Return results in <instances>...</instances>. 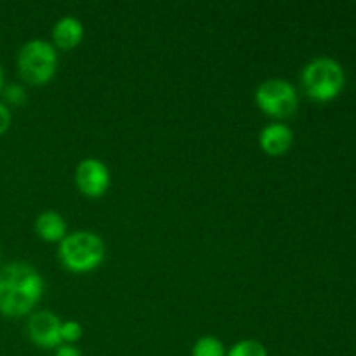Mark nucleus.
Returning a JSON list of instances; mask_svg holds the SVG:
<instances>
[{
  "mask_svg": "<svg viewBox=\"0 0 356 356\" xmlns=\"http://www.w3.org/2000/svg\"><path fill=\"white\" fill-rule=\"evenodd\" d=\"M44 294V278L28 263H10L0 270V313L9 318L28 315Z\"/></svg>",
  "mask_w": 356,
  "mask_h": 356,
  "instance_id": "1",
  "label": "nucleus"
},
{
  "mask_svg": "<svg viewBox=\"0 0 356 356\" xmlns=\"http://www.w3.org/2000/svg\"><path fill=\"white\" fill-rule=\"evenodd\" d=\"M59 261L72 273H89L101 266L106 247L99 235L92 232L68 233L58 250Z\"/></svg>",
  "mask_w": 356,
  "mask_h": 356,
  "instance_id": "2",
  "label": "nucleus"
},
{
  "mask_svg": "<svg viewBox=\"0 0 356 356\" xmlns=\"http://www.w3.org/2000/svg\"><path fill=\"white\" fill-rule=\"evenodd\" d=\"M301 82L309 99L316 103H329L344 89L346 75L336 59L320 56L302 68Z\"/></svg>",
  "mask_w": 356,
  "mask_h": 356,
  "instance_id": "3",
  "label": "nucleus"
},
{
  "mask_svg": "<svg viewBox=\"0 0 356 356\" xmlns=\"http://www.w3.org/2000/svg\"><path fill=\"white\" fill-rule=\"evenodd\" d=\"M58 70V54L51 42L31 38L17 52V72L30 86H45Z\"/></svg>",
  "mask_w": 356,
  "mask_h": 356,
  "instance_id": "4",
  "label": "nucleus"
},
{
  "mask_svg": "<svg viewBox=\"0 0 356 356\" xmlns=\"http://www.w3.org/2000/svg\"><path fill=\"white\" fill-rule=\"evenodd\" d=\"M256 104L271 118H289L298 111V90L284 79H268L256 89Z\"/></svg>",
  "mask_w": 356,
  "mask_h": 356,
  "instance_id": "5",
  "label": "nucleus"
},
{
  "mask_svg": "<svg viewBox=\"0 0 356 356\" xmlns=\"http://www.w3.org/2000/svg\"><path fill=\"white\" fill-rule=\"evenodd\" d=\"M110 170L97 159H86L76 165L75 184L87 198H101L110 188Z\"/></svg>",
  "mask_w": 356,
  "mask_h": 356,
  "instance_id": "6",
  "label": "nucleus"
},
{
  "mask_svg": "<svg viewBox=\"0 0 356 356\" xmlns=\"http://www.w3.org/2000/svg\"><path fill=\"white\" fill-rule=\"evenodd\" d=\"M63 322L51 312H38L28 320V337L35 346L42 350H56L63 344L61 341Z\"/></svg>",
  "mask_w": 356,
  "mask_h": 356,
  "instance_id": "7",
  "label": "nucleus"
},
{
  "mask_svg": "<svg viewBox=\"0 0 356 356\" xmlns=\"http://www.w3.org/2000/svg\"><path fill=\"white\" fill-rule=\"evenodd\" d=\"M292 143H294V132L282 122L266 125L259 134L261 149L270 156L285 155L292 148Z\"/></svg>",
  "mask_w": 356,
  "mask_h": 356,
  "instance_id": "8",
  "label": "nucleus"
},
{
  "mask_svg": "<svg viewBox=\"0 0 356 356\" xmlns=\"http://www.w3.org/2000/svg\"><path fill=\"white\" fill-rule=\"evenodd\" d=\"M83 24L75 16H65L52 26V42L63 51H72L82 42Z\"/></svg>",
  "mask_w": 356,
  "mask_h": 356,
  "instance_id": "9",
  "label": "nucleus"
},
{
  "mask_svg": "<svg viewBox=\"0 0 356 356\" xmlns=\"http://www.w3.org/2000/svg\"><path fill=\"white\" fill-rule=\"evenodd\" d=\"M35 233L44 242L61 243L65 236L68 235V226H66L65 218L61 214H58L56 211H45L35 219Z\"/></svg>",
  "mask_w": 356,
  "mask_h": 356,
  "instance_id": "10",
  "label": "nucleus"
},
{
  "mask_svg": "<svg viewBox=\"0 0 356 356\" xmlns=\"http://www.w3.org/2000/svg\"><path fill=\"white\" fill-rule=\"evenodd\" d=\"M191 356H226L225 344L214 336H204L193 344Z\"/></svg>",
  "mask_w": 356,
  "mask_h": 356,
  "instance_id": "11",
  "label": "nucleus"
},
{
  "mask_svg": "<svg viewBox=\"0 0 356 356\" xmlns=\"http://www.w3.org/2000/svg\"><path fill=\"white\" fill-rule=\"evenodd\" d=\"M226 356H268L266 348L256 339H243L233 344Z\"/></svg>",
  "mask_w": 356,
  "mask_h": 356,
  "instance_id": "12",
  "label": "nucleus"
},
{
  "mask_svg": "<svg viewBox=\"0 0 356 356\" xmlns=\"http://www.w3.org/2000/svg\"><path fill=\"white\" fill-rule=\"evenodd\" d=\"M82 337V325L75 320L63 322L61 325V341L63 344H73Z\"/></svg>",
  "mask_w": 356,
  "mask_h": 356,
  "instance_id": "13",
  "label": "nucleus"
},
{
  "mask_svg": "<svg viewBox=\"0 0 356 356\" xmlns=\"http://www.w3.org/2000/svg\"><path fill=\"white\" fill-rule=\"evenodd\" d=\"M3 96L6 101L13 106H21V104L26 103V90L21 83H9V86L3 89Z\"/></svg>",
  "mask_w": 356,
  "mask_h": 356,
  "instance_id": "14",
  "label": "nucleus"
},
{
  "mask_svg": "<svg viewBox=\"0 0 356 356\" xmlns=\"http://www.w3.org/2000/svg\"><path fill=\"white\" fill-rule=\"evenodd\" d=\"M10 122H13V115H10L9 108L3 103H0V136L9 131Z\"/></svg>",
  "mask_w": 356,
  "mask_h": 356,
  "instance_id": "15",
  "label": "nucleus"
},
{
  "mask_svg": "<svg viewBox=\"0 0 356 356\" xmlns=\"http://www.w3.org/2000/svg\"><path fill=\"white\" fill-rule=\"evenodd\" d=\"M54 356H82L80 350L73 344H61L59 348H56Z\"/></svg>",
  "mask_w": 356,
  "mask_h": 356,
  "instance_id": "16",
  "label": "nucleus"
},
{
  "mask_svg": "<svg viewBox=\"0 0 356 356\" xmlns=\"http://www.w3.org/2000/svg\"><path fill=\"white\" fill-rule=\"evenodd\" d=\"M3 89V70L2 66H0V90Z\"/></svg>",
  "mask_w": 356,
  "mask_h": 356,
  "instance_id": "17",
  "label": "nucleus"
}]
</instances>
